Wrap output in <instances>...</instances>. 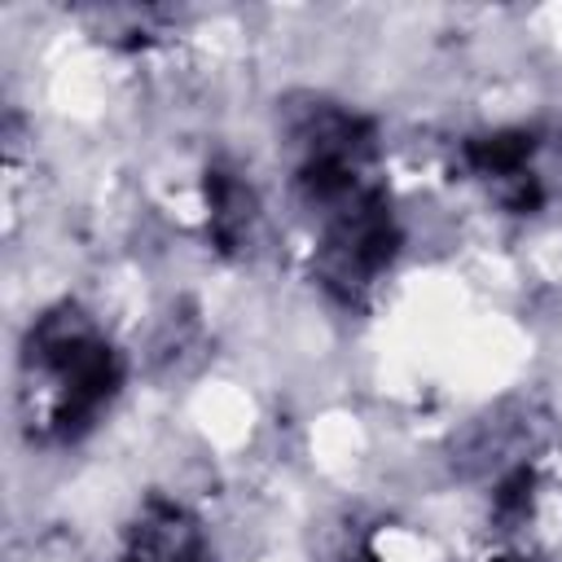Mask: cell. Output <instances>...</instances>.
<instances>
[{"label": "cell", "mask_w": 562, "mask_h": 562, "mask_svg": "<svg viewBox=\"0 0 562 562\" xmlns=\"http://www.w3.org/2000/svg\"><path fill=\"white\" fill-rule=\"evenodd\" d=\"M496 562H527V558H496Z\"/></svg>", "instance_id": "4"}, {"label": "cell", "mask_w": 562, "mask_h": 562, "mask_svg": "<svg viewBox=\"0 0 562 562\" xmlns=\"http://www.w3.org/2000/svg\"><path fill=\"white\" fill-rule=\"evenodd\" d=\"M123 386L119 351L105 329L75 303L40 312L22 342L18 400L40 439L75 443L97 426Z\"/></svg>", "instance_id": "1"}, {"label": "cell", "mask_w": 562, "mask_h": 562, "mask_svg": "<svg viewBox=\"0 0 562 562\" xmlns=\"http://www.w3.org/2000/svg\"><path fill=\"white\" fill-rule=\"evenodd\" d=\"M206 224H211V237L228 250V246H241L255 228V215H259V202H255V189L246 180H237L233 171H211L206 180Z\"/></svg>", "instance_id": "3"}, {"label": "cell", "mask_w": 562, "mask_h": 562, "mask_svg": "<svg viewBox=\"0 0 562 562\" xmlns=\"http://www.w3.org/2000/svg\"><path fill=\"white\" fill-rule=\"evenodd\" d=\"M119 562H211V544L184 505L154 496L127 527Z\"/></svg>", "instance_id": "2"}]
</instances>
